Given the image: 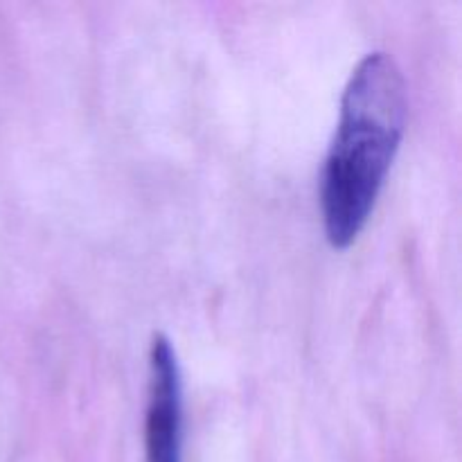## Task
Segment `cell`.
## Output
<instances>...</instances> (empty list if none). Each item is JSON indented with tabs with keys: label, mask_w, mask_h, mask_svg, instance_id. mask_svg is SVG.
Listing matches in <instances>:
<instances>
[{
	"label": "cell",
	"mask_w": 462,
	"mask_h": 462,
	"mask_svg": "<svg viewBox=\"0 0 462 462\" xmlns=\"http://www.w3.org/2000/svg\"><path fill=\"white\" fill-rule=\"evenodd\" d=\"M406 84L395 59L370 52L352 70L320 176L325 237L347 248L368 224L404 138Z\"/></svg>",
	"instance_id": "6da1fadb"
},
{
	"label": "cell",
	"mask_w": 462,
	"mask_h": 462,
	"mask_svg": "<svg viewBox=\"0 0 462 462\" xmlns=\"http://www.w3.org/2000/svg\"><path fill=\"white\" fill-rule=\"evenodd\" d=\"M183 374L171 341L156 334L149 347L144 462H183Z\"/></svg>",
	"instance_id": "7a4b0ae2"
}]
</instances>
